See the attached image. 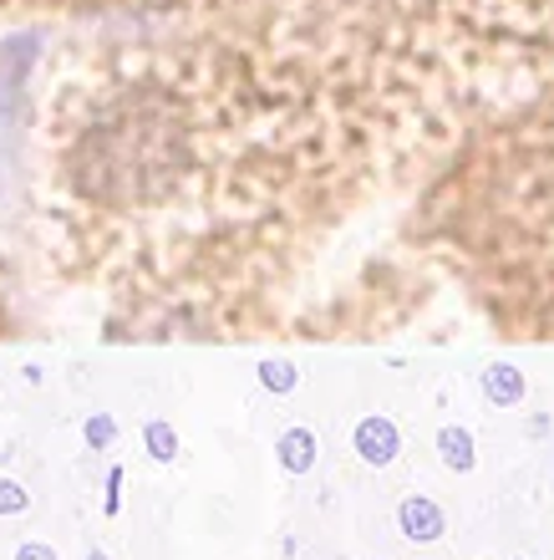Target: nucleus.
<instances>
[{
  "instance_id": "3",
  "label": "nucleus",
  "mask_w": 554,
  "mask_h": 560,
  "mask_svg": "<svg viewBox=\"0 0 554 560\" xmlns=\"http://www.w3.org/2000/svg\"><path fill=\"white\" fill-rule=\"evenodd\" d=\"M285 464H291V469H306L310 464V439L306 433H300V439H285Z\"/></svg>"
},
{
  "instance_id": "7",
  "label": "nucleus",
  "mask_w": 554,
  "mask_h": 560,
  "mask_svg": "<svg viewBox=\"0 0 554 560\" xmlns=\"http://www.w3.org/2000/svg\"><path fill=\"white\" fill-rule=\"evenodd\" d=\"M87 560H107V556H87Z\"/></svg>"
},
{
  "instance_id": "2",
  "label": "nucleus",
  "mask_w": 554,
  "mask_h": 560,
  "mask_svg": "<svg viewBox=\"0 0 554 560\" xmlns=\"http://www.w3.org/2000/svg\"><path fill=\"white\" fill-rule=\"evenodd\" d=\"M362 454L366 458H387V454H392V433H387V428H377V423H366L362 428Z\"/></svg>"
},
{
  "instance_id": "1",
  "label": "nucleus",
  "mask_w": 554,
  "mask_h": 560,
  "mask_svg": "<svg viewBox=\"0 0 554 560\" xmlns=\"http://www.w3.org/2000/svg\"><path fill=\"white\" fill-rule=\"evenodd\" d=\"M402 530H408L412 540H438V535H443V515L433 510V504L412 500V504H402Z\"/></svg>"
},
{
  "instance_id": "6",
  "label": "nucleus",
  "mask_w": 554,
  "mask_h": 560,
  "mask_svg": "<svg viewBox=\"0 0 554 560\" xmlns=\"http://www.w3.org/2000/svg\"><path fill=\"white\" fill-rule=\"evenodd\" d=\"M15 560H57V556H51V546H26Z\"/></svg>"
},
{
  "instance_id": "5",
  "label": "nucleus",
  "mask_w": 554,
  "mask_h": 560,
  "mask_svg": "<svg viewBox=\"0 0 554 560\" xmlns=\"http://www.w3.org/2000/svg\"><path fill=\"white\" fill-rule=\"evenodd\" d=\"M21 504H26V494H21V489L0 485V515H5V510H21Z\"/></svg>"
},
{
  "instance_id": "4",
  "label": "nucleus",
  "mask_w": 554,
  "mask_h": 560,
  "mask_svg": "<svg viewBox=\"0 0 554 560\" xmlns=\"http://www.w3.org/2000/svg\"><path fill=\"white\" fill-rule=\"evenodd\" d=\"M148 439H153V454H158V458H174V439H168V428H153V433H148Z\"/></svg>"
}]
</instances>
